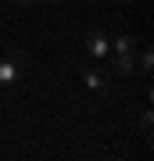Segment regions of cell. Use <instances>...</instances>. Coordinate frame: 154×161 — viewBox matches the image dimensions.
Listing matches in <instances>:
<instances>
[{
    "label": "cell",
    "instance_id": "52a82bcc",
    "mask_svg": "<svg viewBox=\"0 0 154 161\" xmlns=\"http://www.w3.org/2000/svg\"><path fill=\"white\" fill-rule=\"evenodd\" d=\"M43 4H57V0H43Z\"/></svg>",
    "mask_w": 154,
    "mask_h": 161
},
{
    "label": "cell",
    "instance_id": "7a4b0ae2",
    "mask_svg": "<svg viewBox=\"0 0 154 161\" xmlns=\"http://www.w3.org/2000/svg\"><path fill=\"white\" fill-rule=\"evenodd\" d=\"M22 68H25V58L22 54H4L0 58V86H18L22 82Z\"/></svg>",
    "mask_w": 154,
    "mask_h": 161
},
{
    "label": "cell",
    "instance_id": "3957f363",
    "mask_svg": "<svg viewBox=\"0 0 154 161\" xmlns=\"http://www.w3.org/2000/svg\"><path fill=\"white\" fill-rule=\"evenodd\" d=\"M83 47H86V54H90L93 61H104L111 54V36H104V29H93L90 36H86Z\"/></svg>",
    "mask_w": 154,
    "mask_h": 161
},
{
    "label": "cell",
    "instance_id": "277c9868",
    "mask_svg": "<svg viewBox=\"0 0 154 161\" xmlns=\"http://www.w3.org/2000/svg\"><path fill=\"white\" fill-rule=\"evenodd\" d=\"M83 82H86L90 90H97V93L111 86V79H108V75H104L100 68H86V72H83Z\"/></svg>",
    "mask_w": 154,
    "mask_h": 161
},
{
    "label": "cell",
    "instance_id": "8992f818",
    "mask_svg": "<svg viewBox=\"0 0 154 161\" xmlns=\"http://www.w3.org/2000/svg\"><path fill=\"white\" fill-rule=\"evenodd\" d=\"M14 4H18V7H25V4H32V0H14Z\"/></svg>",
    "mask_w": 154,
    "mask_h": 161
},
{
    "label": "cell",
    "instance_id": "5b68a950",
    "mask_svg": "<svg viewBox=\"0 0 154 161\" xmlns=\"http://www.w3.org/2000/svg\"><path fill=\"white\" fill-rule=\"evenodd\" d=\"M151 64H154V54H151V50H140V68L151 72Z\"/></svg>",
    "mask_w": 154,
    "mask_h": 161
},
{
    "label": "cell",
    "instance_id": "6da1fadb",
    "mask_svg": "<svg viewBox=\"0 0 154 161\" xmlns=\"http://www.w3.org/2000/svg\"><path fill=\"white\" fill-rule=\"evenodd\" d=\"M111 54H115V64H118V72H133V61H136V40L126 32H118L111 40Z\"/></svg>",
    "mask_w": 154,
    "mask_h": 161
}]
</instances>
